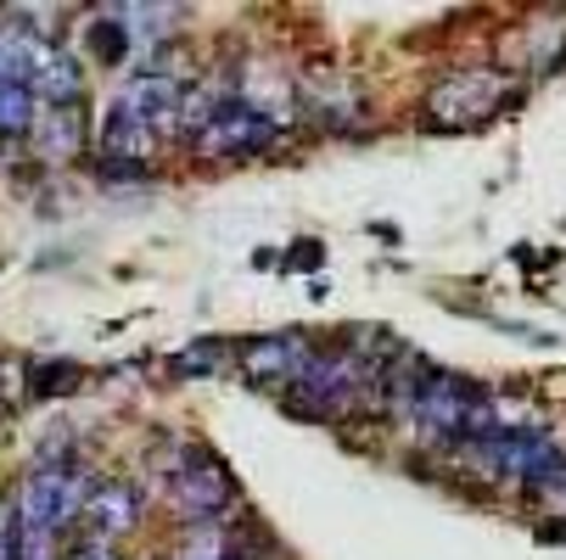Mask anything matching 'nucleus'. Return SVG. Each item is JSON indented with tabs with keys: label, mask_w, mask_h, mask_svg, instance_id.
<instances>
[{
	"label": "nucleus",
	"mask_w": 566,
	"mask_h": 560,
	"mask_svg": "<svg viewBox=\"0 0 566 560\" xmlns=\"http://www.w3.org/2000/svg\"><path fill=\"white\" fill-rule=\"evenodd\" d=\"M224 364H230L224 342H197V348L175 353V376H208V370H224Z\"/></svg>",
	"instance_id": "11"
},
{
	"label": "nucleus",
	"mask_w": 566,
	"mask_h": 560,
	"mask_svg": "<svg viewBox=\"0 0 566 560\" xmlns=\"http://www.w3.org/2000/svg\"><path fill=\"white\" fill-rule=\"evenodd\" d=\"M151 483L164 488V499L180 516H191L202 527H213V521H224L235 510V476H230V465L213 448H202L197 437H164V443H157Z\"/></svg>",
	"instance_id": "1"
},
{
	"label": "nucleus",
	"mask_w": 566,
	"mask_h": 560,
	"mask_svg": "<svg viewBox=\"0 0 566 560\" xmlns=\"http://www.w3.org/2000/svg\"><path fill=\"white\" fill-rule=\"evenodd\" d=\"M78 370L73 364H34V392H73Z\"/></svg>",
	"instance_id": "13"
},
{
	"label": "nucleus",
	"mask_w": 566,
	"mask_h": 560,
	"mask_svg": "<svg viewBox=\"0 0 566 560\" xmlns=\"http://www.w3.org/2000/svg\"><path fill=\"white\" fill-rule=\"evenodd\" d=\"M308 353H314V342H308L303 331H281V337H253L235 359H241V370H248V381H259V387H281V392H286Z\"/></svg>",
	"instance_id": "8"
},
{
	"label": "nucleus",
	"mask_w": 566,
	"mask_h": 560,
	"mask_svg": "<svg viewBox=\"0 0 566 560\" xmlns=\"http://www.w3.org/2000/svg\"><path fill=\"white\" fill-rule=\"evenodd\" d=\"M275 135H281V124H270L264 113L241 107V102L230 96V102L213 113V124L197 135V151H202V157H248V151L275 146Z\"/></svg>",
	"instance_id": "4"
},
{
	"label": "nucleus",
	"mask_w": 566,
	"mask_h": 560,
	"mask_svg": "<svg viewBox=\"0 0 566 560\" xmlns=\"http://www.w3.org/2000/svg\"><path fill=\"white\" fill-rule=\"evenodd\" d=\"M376 376H381V364H370V359L359 353V342L314 348L281 398H286V410H292V415L332 421V415H348V410L359 404V398L376 387Z\"/></svg>",
	"instance_id": "3"
},
{
	"label": "nucleus",
	"mask_w": 566,
	"mask_h": 560,
	"mask_svg": "<svg viewBox=\"0 0 566 560\" xmlns=\"http://www.w3.org/2000/svg\"><path fill=\"white\" fill-rule=\"evenodd\" d=\"M34 113H40V102H34V91H29V85H0V140L29 135Z\"/></svg>",
	"instance_id": "10"
},
{
	"label": "nucleus",
	"mask_w": 566,
	"mask_h": 560,
	"mask_svg": "<svg viewBox=\"0 0 566 560\" xmlns=\"http://www.w3.org/2000/svg\"><path fill=\"white\" fill-rule=\"evenodd\" d=\"M500 91H505L500 73L471 67V73H454L449 85L432 91V113H438V124H476L500 107Z\"/></svg>",
	"instance_id": "6"
},
{
	"label": "nucleus",
	"mask_w": 566,
	"mask_h": 560,
	"mask_svg": "<svg viewBox=\"0 0 566 560\" xmlns=\"http://www.w3.org/2000/svg\"><path fill=\"white\" fill-rule=\"evenodd\" d=\"M62 538H51V532H40V527H23L18 521V560H62V549H56Z\"/></svg>",
	"instance_id": "12"
},
{
	"label": "nucleus",
	"mask_w": 566,
	"mask_h": 560,
	"mask_svg": "<svg viewBox=\"0 0 566 560\" xmlns=\"http://www.w3.org/2000/svg\"><path fill=\"white\" fill-rule=\"evenodd\" d=\"M34 102L40 107H73V102H85V67H78V56H67L62 45H40L34 56Z\"/></svg>",
	"instance_id": "9"
},
{
	"label": "nucleus",
	"mask_w": 566,
	"mask_h": 560,
	"mask_svg": "<svg viewBox=\"0 0 566 560\" xmlns=\"http://www.w3.org/2000/svg\"><path fill=\"white\" fill-rule=\"evenodd\" d=\"M96 488V471L73 454L67 437L45 443L34 454V465L23 471V488H18V521L23 527H40L51 538H62L67 527H78V516H85V499Z\"/></svg>",
	"instance_id": "2"
},
{
	"label": "nucleus",
	"mask_w": 566,
	"mask_h": 560,
	"mask_svg": "<svg viewBox=\"0 0 566 560\" xmlns=\"http://www.w3.org/2000/svg\"><path fill=\"white\" fill-rule=\"evenodd\" d=\"M62 560H118V554H113L107 543H96V538H85V543H73V549H67Z\"/></svg>",
	"instance_id": "14"
},
{
	"label": "nucleus",
	"mask_w": 566,
	"mask_h": 560,
	"mask_svg": "<svg viewBox=\"0 0 566 560\" xmlns=\"http://www.w3.org/2000/svg\"><path fill=\"white\" fill-rule=\"evenodd\" d=\"M91 527V538L96 543H118L124 532H135V521H140V488L129 483V476H96V488H91V499H85V516H78Z\"/></svg>",
	"instance_id": "5"
},
{
	"label": "nucleus",
	"mask_w": 566,
	"mask_h": 560,
	"mask_svg": "<svg viewBox=\"0 0 566 560\" xmlns=\"http://www.w3.org/2000/svg\"><path fill=\"white\" fill-rule=\"evenodd\" d=\"M29 140H34L40 163H73V157H85V146H91L85 102H73V107H40L34 124H29Z\"/></svg>",
	"instance_id": "7"
}]
</instances>
